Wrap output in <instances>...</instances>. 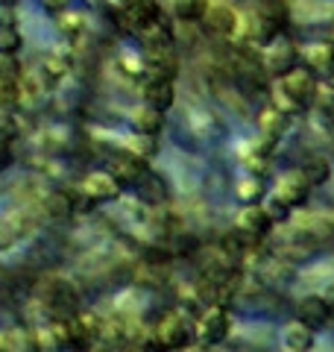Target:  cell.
<instances>
[{"mask_svg":"<svg viewBox=\"0 0 334 352\" xmlns=\"http://www.w3.org/2000/svg\"><path fill=\"white\" fill-rule=\"evenodd\" d=\"M144 65H147V76H164V80H173L179 71L176 50H144Z\"/></svg>","mask_w":334,"mask_h":352,"instance_id":"16","label":"cell"},{"mask_svg":"<svg viewBox=\"0 0 334 352\" xmlns=\"http://www.w3.org/2000/svg\"><path fill=\"white\" fill-rule=\"evenodd\" d=\"M211 0H173L170 3V12L173 18L179 21V24H199L205 15V9H208Z\"/></svg>","mask_w":334,"mask_h":352,"instance_id":"23","label":"cell"},{"mask_svg":"<svg viewBox=\"0 0 334 352\" xmlns=\"http://www.w3.org/2000/svg\"><path fill=\"white\" fill-rule=\"evenodd\" d=\"M197 340V320L188 311H173L155 326L153 346L159 349H188Z\"/></svg>","mask_w":334,"mask_h":352,"instance_id":"3","label":"cell"},{"mask_svg":"<svg viewBox=\"0 0 334 352\" xmlns=\"http://www.w3.org/2000/svg\"><path fill=\"white\" fill-rule=\"evenodd\" d=\"M302 62L305 68H311L314 74H326L331 65H334V44L331 41H322V44H308L302 50Z\"/></svg>","mask_w":334,"mask_h":352,"instance_id":"20","label":"cell"},{"mask_svg":"<svg viewBox=\"0 0 334 352\" xmlns=\"http://www.w3.org/2000/svg\"><path fill=\"white\" fill-rule=\"evenodd\" d=\"M68 329H71L74 346H97V340H103L106 317H100L97 311H85V308H80L74 317H68Z\"/></svg>","mask_w":334,"mask_h":352,"instance_id":"5","label":"cell"},{"mask_svg":"<svg viewBox=\"0 0 334 352\" xmlns=\"http://www.w3.org/2000/svg\"><path fill=\"white\" fill-rule=\"evenodd\" d=\"M211 36H220V38H229V36H235V32L241 30V12L235 6H229V3H208L205 9V15L203 21H199Z\"/></svg>","mask_w":334,"mask_h":352,"instance_id":"6","label":"cell"},{"mask_svg":"<svg viewBox=\"0 0 334 352\" xmlns=\"http://www.w3.org/2000/svg\"><path fill=\"white\" fill-rule=\"evenodd\" d=\"M235 194H238V200H241L243 206H249V203H261L264 197H267L264 176H258V173H247V176H241Z\"/></svg>","mask_w":334,"mask_h":352,"instance_id":"22","label":"cell"},{"mask_svg":"<svg viewBox=\"0 0 334 352\" xmlns=\"http://www.w3.org/2000/svg\"><path fill=\"white\" fill-rule=\"evenodd\" d=\"M299 170L308 176V182H311V185H322V182H329V176H331V162L317 153V156H308L305 164H302Z\"/></svg>","mask_w":334,"mask_h":352,"instance_id":"26","label":"cell"},{"mask_svg":"<svg viewBox=\"0 0 334 352\" xmlns=\"http://www.w3.org/2000/svg\"><path fill=\"white\" fill-rule=\"evenodd\" d=\"M18 106V82L0 80V112H12Z\"/></svg>","mask_w":334,"mask_h":352,"instance_id":"31","label":"cell"},{"mask_svg":"<svg viewBox=\"0 0 334 352\" xmlns=\"http://www.w3.org/2000/svg\"><path fill=\"white\" fill-rule=\"evenodd\" d=\"M232 326H235V317L223 302H211L203 308L197 320V340L203 346H217L232 335Z\"/></svg>","mask_w":334,"mask_h":352,"instance_id":"4","label":"cell"},{"mask_svg":"<svg viewBox=\"0 0 334 352\" xmlns=\"http://www.w3.org/2000/svg\"><path fill=\"white\" fill-rule=\"evenodd\" d=\"M311 188H314V185L308 182V176H305L302 170H291V173H285L282 179L276 182L273 194H278V197H282V200L296 212V208H302V206L308 203Z\"/></svg>","mask_w":334,"mask_h":352,"instance_id":"10","label":"cell"},{"mask_svg":"<svg viewBox=\"0 0 334 352\" xmlns=\"http://www.w3.org/2000/svg\"><path fill=\"white\" fill-rule=\"evenodd\" d=\"M38 302V311L44 314V320H68L82 308V294L76 288V282L62 273H47L36 282L32 291Z\"/></svg>","mask_w":334,"mask_h":352,"instance_id":"1","label":"cell"},{"mask_svg":"<svg viewBox=\"0 0 334 352\" xmlns=\"http://www.w3.org/2000/svg\"><path fill=\"white\" fill-rule=\"evenodd\" d=\"M38 212L47 220H68L74 212V200L62 191H47V194H41V200H38Z\"/></svg>","mask_w":334,"mask_h":352,"instance_id":"18","label":"cell"},{"mask_svg":"<svg viewBox=\"0 0 334 352\" xmlns=\"http://www.w3.org/2000/svg\"><path fill=\"white\" fill-rule=\"evenodd\" d=\"M278 340H282V349L287 352H308L314 346V329L302 320H293L282 329V338Z\"/></svg>","mask_w":334,"mask_h":352,"instance_id":"15","label":"cell"},{"mask_svg":"<svg viewBox=\"0 0 334 352\" xmlns=\"http://www.w3.org/2000/svg\"><path fill=\"white\" fill-rule=\"evenodd\" d=\"M329 41H331V44H334V32H331V38H329Z\"/></svg>","mask_w":334,"mask_h":352,"instance_id":"38","label":"cell"},{"mask_svg":"<svg viewBox=\"0 0 334 352\" xmlns=\"http://www.w3.org/2000/svg\"><path fill=\"white\" fill-rule=\"evenodd\" d=\"M109 170L118 176V182L120 185H135L144 179V176L150 173V168H147V159L144 156H138V153H132V150H120V153H115V156L109 159Z\"/></svg>","mask_w":334,"mask_h":352,"instance_id":"8","label":"cell"},{"mask_svg":"<svg viewBox=\"0 0 334 352\" xmlns=\"http://www.w3.org/2000/svg\"><path fill=\"white\" fill-rule=\"evenodd\" d=\"M320 91V82H317V74L311 68H293L282 76H276L273 82V106H278L282 112L287 115H296L308 109L314 103V97Z\"/></svg>","mask_w":334,"mask_h":352,"instance_id":"2","label":"cell"},{"mask_svg":"<svg viewBox=\"0 0 334 352\" xmlns=\"http://www.w3.org/2000/svg\"><path fill=\"white\" fill-rule=\"evenodd\" d=\"M296 320L308 323L317 332V329L329 326V320H331V305L322 300V294H308V296H302V300L296 302Z\"/></svg>","mask_w":334,"mask_h":352,"instance_id":"13","label":"cell"},{"mask_svg":"<svg viewBox=\"0 0 334 352\" xmlns=\"http://www.w3.org/2000/svg\"><path fill=\"white\" fill-rule=\"evenodd\" d=\"M24 76V68H21L18 56H9V53H0V80H21Z\"/></svg>","mask_w":334,"mask_h":352,"instance_id":"32","label":"cell"},{"mask_svg":"<svg viewBox=\"0 0 334 352\" xmlns=\"http://www.w3.org/2000/svg\"><path fill=\"white\" fill-rule=\"evenodd\" d=\"M21 47H24V38H21L18 24L0 27V53H9V56H18Z\"/></svg>","mask_w":334,"mask_h":352,"instance_id":"28","label":"cell"},{"mask_svg":"<svg viewBox=\"0 0 334 352\" xmlns=\"http://www.w3.org/2000/svg\"><path fill=\"white\" fill-rule=\"evenodd\" d=\"M109 3H111V6H115V9H118V12H120V9H129V6H135V3H138V0H109Z\"/></svg>","mask_w":334,"mask_h":352,"instance_id":"36","label":"cell"},{"mask_svg":"<svg viewBox=\"0 0 334 352\" xmlns=\"http://www.w3.org/2000/svg\"><path fill=\"white\" fill-rule=\"evenodd\" d=\"M135 191H138V200H144L147 206H162L167 200V185L159 173H147L144 179L135 185Z\"/></svg>","mask_w":334,"mask_h":352,"instance_id":"21","label":"cell"},{"mask_svg":"<svg viewBox=\"0 0 334 352\" xmlns=\"http://www.w3.org/2000/svg\"><path fill=\"white\" fill-rule=\"evenodd\" d=\"M120 18H124V24H126V30L132 32V36H138L141 30H147L159 18H164V12H162V6L155 3V0H138L135 6L120 9Z\"/></svg>","mask_w":334,"mask_h":352,"instance_id":"12","label":"cell"},{"mask_svg":"<svg viewBox=\"0 0 334 352\" xmlns=\"http://www.w3.org/2000/svg\"><path fill=\"white\" fill-rule=\"evenodd\" d=\"M267 68L273 76H282L296 68V47L287 38L278 36L273 44H267Z\"/></svg>","mask_w":334,"mask_h":352,"instance_id":"14","label":"cell"},{"mask_svg":"<svg viewBox=\"0 0 334 352\" xmlns=\"http://www.w3.org/2000/svg\"><path fill=\"white\" fill-rule=\"evenodd\" d=\"M59 32L65 36V41H68V44H76L85 36V18L65 9V12H59Z\"/></svg>","mask_w":334,"mask_h":352,"instance_id":"25","label":"cell"},{"mask_svg":"<svg viewBox=\"0 0 334 352\" xmlns=\"http://www.w3.org/2000/svg\"><path fill=\"white\" fill-rule=\"evenodd\" d=\"M71 68H74L71 53L68 50H53L50 56L41 62V80L47 85H56V82H62L65 76L71 74Z\"/></svg>","mask_w":334,"mask_h":352,"instance_id":"17","label":"cell"},{"mask_svg":"<svg viewBox=\"0 0 334 352\" xmlns=\"http://www.w3.org/2000/svg\"><path fill=\"white\" fill-rule=\"evenodd\" d=\"M261 203H264V208H267V212H270V217L276 220V223H287V220L293 217V208L287 206V203H285L278 194H267Z\"/></svg>","mask_w":334,"mask_h":352,"instance_id":"29","label":"cell"},{"mask_svg":"<svg viewBox=\"0 0 334 352\" xmlns=\"http://www.w3.org/2000/svg\"><path fill=\"white\" fill-rule=\"evenodd\" d=\"M322 300H326L331 305V311H334V279L326 285V288H322Z\"/></svg>","mask_w":334,"mask_h":352,"instance_id":"34","label":"cell"},{"mask_svg":"<svg viewBox=\"0 0 334 352\" xmlns=\"http://www.w3.org/2000/svg\"><path fill=\"white\" fill-rule=\"evenodd\" d=\"M255 12H261L264 18L276 21L278 27H287V21H291V9H287V0H258V6H255Z\"/></svg>","mask_w":334,"mask_h":352,"instance_id":"27","label":"cell"},{"mask_svg":"<svg viewBox=\"0 0 334 352\" xmlns=\"http://www.w3.org/2000/svg\"><path fill=\"white\" fill-rule=\"evenodd\" d=\"M15 3V0H0V6H12Z\"/></svg>","mask_w":334,"mask_h":352,"instance_id":"37","label":"cell"},{"mask_svg":"<svg viewBox=\"0 0 334 352\" xmlns=\"http://www.w3.org/2000/svg\"><path fill=\"white\" fill-rule=\"evenodd\" d=\"M82 194L91 203H115L124 194V185L118 182V176L111 170H94L82 179Z\"/></svg>","mask_w":334,"mask_h":352,"instance_id":"7","label":"cell"},{"mask_svg":"<svg viewBox=\"0 0 334 352\" xmlns=\"http://www.w3.org/2000/svg\"><path fill=\"white\" fill-rule=\"evenodd\" d=\"M44 6H47L50 12H65V9H68V0H44Z\"/></svg>","mask_w":334,"mask_h":352,"instance_id":"33","label":"cell"},{"mask_svg":"<svg viewBox=\"0 0 334 352\" xmlns=\"http://www.w3.org/2000/svg\"><path fill=\"white\" fill-rule=\"evenodd\" d=\"M141 100L144 106H153L159 112H167L176 103V85L173 80H164V76H147V82L141 88Z\"/></svg>","mask_w":334,"mask_h":352,"instance_id":"11","label":"cell"},{"mask_svg":"<svg viewBox=\"0 0 334 352\" xmlns=\"http://www.w3.org/2000/svg\"><path fill=\"white\" fill-rule=\"evenodd\" d=\"M273 226H276V220L270 217V212L264 208V203H249V206H243L238 217H235V229L243 235H249V238H264V235H270L273 232Z\"/></svg>","mask_w":334,"mask_h":352,"instance_id":"9","label":"cell"},{"mask_svg":"<svg viewBox=\"0 0 334 352\" xmlns=\"http://www.w3.org/2000/svg\"><path fill=\"white\" fill-rule=\"evenodd\" d=\"M129 150L138 153V156H144V159H153L155 153H159V141H155V135H144V132H135V138L129 141Z\"/></svg>","mask_w":334,"mask_h":352,"instance_id":"30","label":"cell"},{"mask_svg":"<svg viewBox=\"0 0 334 352\" xmlns=\"http://www.w3.org/2000/svg\"><path fill=\"white\" fill-rule=\"evenodd\" d=\"M287 126H291V115L282 112L278 106H267L264 112H261V118H258V129H261V135L273 138V141L282 138L285 132H287Z\"/></svg>","mask_w":334,"mask_h":352,"instance_id":"19","label":"cell"},{"mask_svg":"<svg viewBox=\"0 0 334 352\" xmlns=\"http://www.w3.org/2000/svg\"><path fill=\"white\" fill-rule=\"evenodd\" d=\"M164 129V112L153 106H141L135 112V132H144V135H159Z\"/></svg>","mask_w":334,"mask_h":352,"instance_id":"24","label":"cell"},{"mask_svg":"<svg viewBox=\"0 0 334 352\" xmlns=\"http://www.w3.org/2000/svg\"><path fill=\"white\" fill-rule=\"evenodd\" d=\"M322 85H326L329 91H334V65H331V68H329L326 74H322Z\"/></svg>","mask_w":334,"mask_h":352,"instance_id":"35","label":"cell"}]
</instances>
